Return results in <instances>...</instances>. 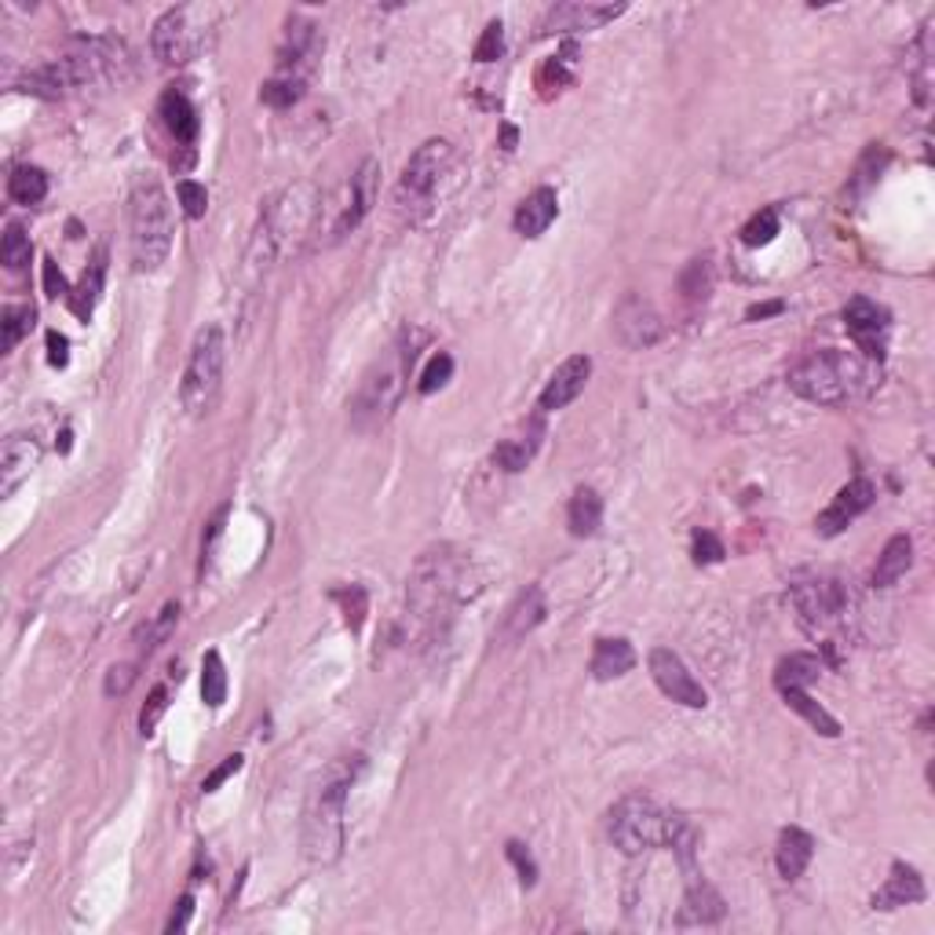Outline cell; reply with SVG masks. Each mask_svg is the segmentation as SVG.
I'll return each mask as SVG.
<instances>
[{"mask_svg": "<svg viewBox=\"0 0 935 935\" xmlns=\"http://www.w3.org/2000/svg\"><path fill=\"white\" fill-rule=\"evenodd\" d=\"M135 676H140V672H135L132 661H124V666H110L107 680H102V691H107V698H121V694H129Z\"/></svg>", "mask_w": 935, "mask_h": 935, "instance_id": "cell-48", "label": "cell"}, {"mask_svg": "<svg viewBox=\"0 0 935 935\" xmlns=\"http://www.w3.org/2000/svg\"><path fill=\"white\" fill-rule=\"evenodd\" d=\"M710 289H713V264H710V256L691 260L688 271H683V278H680V293L688 296V300H705Z\"/></svg>", "mask_w": 935, "mask_h": 935, "instance_id": "cell-40", "label": "cell"}, {"mask_svg": "<svg viewBox=\"0 0 935 935\" xmlns=\"http://www.w3.org/2000/svg\"><path fill=\"white\" fill-rule=\"evenodd\" d=\"M44 293H48V300H66V304H70V296H74V289L66 285L55 260H44Z\"/></svg>", "mask_w": 935, "mask_h": 935, "instance_id": "cell-50", "label": "cell"}, {"mask_svg": "<svg viewBox=\"0 0 935 935\" xmlns=\"http://www.w3.org/2000/svg\"><path fill=\"white\" fill-rule=\"evenodd\" d=\"M877 376H881L877 362L851 355V351L823 348L796 362L790 376H785V384H790V392L801 395L804 403L844 406V403H851V398L870 395L873 387L881 384Z\"/></svg>", "mask_w": 935, "mask_h": 935, "instance_id": "cell-4", "label": "cell"}, {"mask_svg": "<svg viewBox=\"0 0 935 935\" xmlns=\"http://www.w3.org/2000/svg\"><path fill=\"white\" fill-rule=\"evenodd\" d=\"M782 231V220H779V209H760L757 216H752V220L743 227V242L749 245V249H760V245H768V242H774V234Z\"/></svg>", "mask_w": 935, "mask_h": 935, "instance_id": "cell-39", "label": "cell"}, {"mask_svg": "<svg viewBox=\"0 0 935 935\" xmlns=\"http://www.w3.org/2000/svg\"><path fill=\"white\" fill-rule=\"evenodd\" d=\"M672 823H676V815L666 812V807H661L654 796L629 793V796H622V801L610 807L607 834H610L614 848H618V851L644 855V851L666 848L669 834H672Z\"/></svg>", "mask_w": 935, "mask_h": 935, "instance_id": "cell-8", "label": "cell"}, {"mask_svg": "<svg viewBox=\"0 0 935 935\" xmlns=\"http://www.w3.org/2000/svg\"><path fill=\"white\" fill-rule=\"evenodd\" d=\"M30 329H33V307L8 304L4 315H0V348L15 351L22 344V337H30Z\"/></svg>", "mask_w": 935, "mask_h": 935, "instance_id": "cell-36", "label": "cell"}, {"mask_svg": "<svg viewBox=\"0 0 935 935\" xmlns=\"http://www.w3.org/2000/svg\"><path fill=\"white\" fill-rule=\"evenodd\" d=\"M823 676V661L815 654H790L779 661L774 669V688L785 691V688H812V683Z\"/></svg>", "mask_w": 935, "mask_h": 935, "instance_id": "cell-32", "label": "cell"}, {"mask_svg": "<svg viewBox=\"0 0 935 935\" xmlns=\"http://www.w3.org/2000/svg\"><path fill=\"white\" fill-rule=\"evenodd\" d=\"M318 55H322V37H318L315 22L293 19L289 33H285V44L278 52V77H289V81H307V74L315 70Z\"/></svg>", "mask_w": 935, "mask_h": 935, "instance_id": "cell-15", "label": "cell"}, {"mask_svg": "<svg viewBox=\"0 0 935 935\" xmlns=\"http://www.w3.org/2000/svg\"><path fill=\"white\" fill-rule=\"evenodd\" d=\"M8 194H11V201H19V205H41L48 198V173L37 165H19L15 173L8 176Z\"/></svg>", "mask_w": 935, "mask_h": 935, "instance_id": "cell-33", "label": "cell"}, {"mask_svg": "<svg viewBox=\"0 0 935 935\" xmlns=\"http://www.w3.org/2000/svg\"><path fill=\"white\" fill-rule=\"evenodd\" d=\"M376 187H381V162L366 157V162L348 176V184L337 190V198L322 205V216H318V242L337 245V242H344L348 234H355L376 205Z\"/></svg>", "mask_w": 935, "mask_h": 935, "instance_id": "cell-9", "label": "cell"}, {"mask_svg": "<svg viewBox=\"0 0 935 935\" xmlns=\"http://www.w3.org/2000/svg\"><path fill=\"white\" fill-rule=\"evenodd\" d=\"M33 256V245H30V234L22 223H8L4 227V242H0V260H4L8 271H22L30 264Z\"/></svg>", "mask_w": 935, "mask_h": 935, "instance_id": "cell-37", "label": "cell"}, {"mask_svg": "<svg viewBox=\"0 0 935 935\" xmlns=\"http://www.w3.org/2000/svg\"><path fill=\"white\" fill-rule=\"evenodd\" d=\"M362 771V757H340L322 771L304 815V851L311 862H337L348 837V796Z\"/></svg>", "mask_w": 935, "mask_h": 935, "instance_id": "cell-2", "label": "cell"}, {"mask_svg": "<svg viewBox=\"0 0 935 935\" xmlns=\"http://www.w3.org/2000/svg\"><path fill=\"white\" fill-rule=\"evenodd\" d=\"M782 300H771V304H757V307H749L746 311V318L749 322H757V318H771V315H782Z\"/></svg>", "mask_w": 935, "mask_h": 935, "instance_id": "cell-54", "label": "cell"}, {"mask_svg": "<svg viewBox=\"0 0 935 935\" xmlns=\"http://www.w3.org/2000/svg\"><path fill=\"white\" fill-rule=\"evenodd\" d=\"M450 168H453V143L447 140L420 143L414 157L406 162L403 176H398V187H395L398 209L409 216H425L431 209V201H436L439 187L447 184Z\"/></svg>", "mask_w": 935, "mask_h": 935, "instance_id": "cell-10", "label": "cell"}, {"mask_svg": "<svg viewBox=\"0 0 935 935\" xmlns=\"http://www.w3.org/2000/svg\"><path fill=\"white\" fill-rule=\"evenodd\" d=\"M300 96H304V85L289 81V77H275V81H267L264 88H260V99L275 110H289L293 102H300Z\"/></svg>", "mask_w": 935, "mask_h": 935, "instance_id": "cell-43", "label": "cell"}, {"mask_svg": "<svg viewBox=\"0 0 935 935\" xmlns=\"http://www.w3.org/2000/svg\"><path fill=\"white\" fill-rule=\"evenodd\" d=\"M815 855V837L804 834L801 826H790L779 834V848H774V862H779V873L785 877V881H796L807 862H812Z\"/></svg>", "mask_w": 935, "mask_h": 935, "instance_id": "cell-26", "label": "cell"}, {"mask_svg": "<svg viewBox=\"0 0 935 935\" xmlns=\"http://www.w3.org/2000/svg\"><path fill=\"white\" fill-rule=\"evenodd\" d=\"M534 450H538V439H505L497 442L494 464L505 468V472H522L534 461Z\"/></svg>", "mask_w": 935, "mask_h": 935, "instance_id": "cell-38", "label": "cell"}, {"mask_svg": "<svg viewBox=\"0 0 935 935\" xmlns=\"http://www.w3.org/2000/svg\"><path fill=\"white\" fill-rule=\"evenodd\" d=\"M190 914H194V895H184V899H179V906L173 910V917H168L165 932H168V935L184 932V928L190 925Z\"/></svg>", "mask_w": 935, "mask_h": 935, "instance_id": "cell-53", "label": "cell"}, {"mask_svg": "<svg viewBox=\"0 0 935 935\" xmlns=\"http://www.w3.org/2000/svg\"><path fill=\"white\" fill-rule=\"evenodd\" d=\"M921 899H925V881H921V873L906 862H892V877L884 881L881 892H873L870 906L873 910H899V906L921 903Z\"/></svg>", "mask_w": 935, "mask_h": 935, "instance_id": "cell-24", "label": "cell"}, {"mask_svg": "<svg viewBox=\"0 0 935 935\" xmlns=\"http://www.w3.org/2000/svg\"><path fill=\"white\" fill-rule=\"evenodd\" d=\"M873 501H877V486L870 479H851L848 486L837 490V497L829 501V508L823 516L815 519V530L823 534V538H837V534L848 530V522L859 519Z\"/></svg>", "mask_w": 935, "mask_h": 935, "instance_id": "cell-18", "label": "cell"}, {"mask_svg": "<svg viewBox=\"0 0 935 935\" xmlns=\"http://www.w3.org/2000/svg\"><path fill=\"white\" fill-rule=\"evenodd\" d=\"M157 113H162L165 129L173 132V140H176V143L190 146L194 140H198V132H201V118H198V110H194V102H190L184 92H176V88H168V92L162 96V102H157Z\"/></svg>", "mask_w": 935, "mask_h": 935, "instance_id": "cell-25", "label": "cell"}, {"mask_svg": "<svg viewBox=\"0 0 935 935\" xmlns=\"http://www.w3.org/2000/svg\"><path fill=\"white\" fill-rule=\"evenodd\" d=\"M793 603H796V610H801L804 629L818 632L840 622V614L848 610V592H844V585L834 578H815V581L793 585Z\"/></svg>", "mask_w": 935, "mask_h": 935, "instance_id": "cell-12", "label": "cell"}, {"mask_svg": "<svg viewBox=\"0 0 935 935\" xmlns=\"http://www.w3.org/2000/svg\"><path fill=\"white\" fill-rule=\"evenodd\" d=\"M508 859L516 862V870H519V881L527 884V888H534L538 884V862H534V855L527 851V844L522 840H508Z\"/></svg>", "mask_w": 935, "mask_h": 935, "instance_id": "cell-49", "label": "cell"}, {"mask_svg": "<svg viewBox=\"0 0 935 935\" xmlns=\"http://www.w3.org/2000/svg\"><path fill=\"white\" fill-rule=\"evenodd\" d=\"M691 556H694V563H698V566H710V563H721L727 556V549H724V541L716 538L713 530H694Z\"/></svg>", "mask_w": 935, "mask_h": 935, "instance_id": "cell-45", "label": "cell"}, {"mask_svg": "<svg viewBox=\"0 0 935 935\" xmlns=\"http://www.w3.org/2000/svg\"><path fill=\"white\" fill-rule=\"evenodd\" d=\"M48 362L55 370H63L66 362H70V340H66L63 333H55V329L48 333Z\"/></svg>", "mask_w": 935, "mask_h": 935, "instance_id": "cell-52", "label": "cell"}, {"mask_svg": "<svg viewBox=\"0 0 935 935\" xmlns=\"http://www.w3.org/2000/svg\"><path fill=\"white\" fill-rule=\"evenodd\" d=\"M618 15H625V4H581V0H566V4H556V8L544 11L538 30H541V37H552V33L600 30Z\"/></svg>", "mask_w": 935, "mask_h": 935, "instance_id": "cell-16", "label": "cell"}, {"mask_svg": "<svg viewBox=\"0 0 935 935\" xmlns=\"http://www.w3.org/2000/svg\"><path fill=\"white\" fill-rule=\"evenodd\" d=\"M516 140H519V132L512 129V124H505V129H501V146H505V151H516Z\"/></svg>", "mask_w": 935, "mask_h": 935, "instance_id": "cell-55", "label": "cell"}, {"mask_svg": "<svg viewBox=\"0 0 935 935\" xmlns=\"http://www.w3.org/2000/svg\"><path fill=\"white\" fill-rule=\"evenodd\" d=\"M727 914L724 906V895L705 881V877L691 873V884H688V895H683V906H680V925H716Z\"/></svg>", "mask_w": 935, "mask_h": 935, "instance_id": "cell-23", "label": "cell"}, {"mask_svg": "<svg viewBox=\"0 0 935 935\" xmlns=\"http://www.w3.org/2000/svg\"><path fill=\"white\" fill-rule=\"evenodd\" d=\"M176 194H179V205H184V212L190 216V220H201L205 209H209V190H205L201 184H194V179H179Z\"/></svg>", "mask_w": 935, "mask_h": 935, "instance_id": "cell-46", "label": "cell"}, {"mask_svg": "<svg viewBox=\"0 0 935 935\" xmlns=\"http://www.w3.org/2000/svg\"><path fill=\"white\" fill-rule=\"evenodd\" d=\"M102 278H107V245L96 249V256H92V264H88L81 285H77L74 296H70V311L81 318V322H88L96 311L99 293H102Z\"/></svg>", "mask_w": 935, "mask_h": 935, "instance_id": "cell-30", "label": "cell"}, {"mask_svg": "<svg viewBox=\"0 0 935 935\" xmlns=\"http://www.w3.org/2000/svg\"><path fill=\"white\" fill-rule=\"evenodd\" d=\"M614 333H618L625 348L644 351V348L658 344L666 326H661V315L654 311L651 300H644L640 293H629L618 307H614Z\"/></svg>", "mask_w": 935, "mask_h": 935, "instance_id": "cell-14", "label": "cell"}, {"mask_svg": "<svg viewBox=\"0 0 935 935\" xmlns=\"http://www.w3.org/2000/svg\"><path fill=\"white\" fill-rule=\"evenodd\" d=\"M165 710H168V688H154L151 698H146V705H143V713H140V732H143L146 738H151L154 727L162 724Z\"/></svg>", "mask_w": 935, "mask_h": 935, "instance_id": "cell-47", "label": "cell"}, {"mask_svg": "<svg viewBox=\"0 0 935 935\" xmlns=\"http://www.w3.org/2000/svg\"><path fill=\"white\" fill-rule=\"evenodd\" d=\"M603 522V497L592 486H578L566 508V527L574 538H592Z\"/></svg>", "mask_w": 935, "mask_h": 935, "instance_id": "cell-28", "label": "cell"}, {"mask_svg": "<svg viewBox=\"0 0 935 935\" xmlns=\"http://www.w3.org/2000/svg\"><path fill=\"white\" fill-rule=\"evenodd\" d=\"M318 216H322V194L315 190V184H293L278 190L253 231L249 264H278L282 256L296 253V245L318 231Z\"/></svg>", "mask_w": 935, "mask_h": 935, "instance_id": "cell-5", "label": "cell"}, {"mask_svg": "<svg viewBox=\"0 0 935 935\" xmlns=\"http://www.w3.org/2000/svg\"><path fill=\"white\" fill-rule=\"evenodd\" d=\"M501 52H505V22L494 19V22H486L483 37H479V44H475V59L494 63V59H501Z\"/></svg>", "mask_w": 935, "mask_h": 935, "instance_id": "cell-44", "label": "cell"}, {"mask_svg": "<svg viewBox=\"0 0 935 935\" xmlns=\"http://www.w3.org/2000/svg\"><path fill=\"white\" fill-rule=\"evenodd\" d=\"M544 614H549V600H544V588L530 585L527 592H519V600L508 607L505 625H501V640H505V644H516V640H522V636H530V632L544 622Z\"/></svg>", "mask_w": 935, "mask_h": 935, "instance_id": "cell-22", "label": "cell"}, {"mask_svg": "<svg viewBox=\"0 0 935 935\" xmlns=\"http://www.w3.org/2000/svg\"><path fill=\"white\" fill-rule=\"evenodd\" d=\"M201 8H168L162 19L154 22L151 33V48L154 59L165 66H187L190 59H198L201 44H205V30L198 26Z\"/></svg>", "mask_w": 935, "mask_h": 935, "instance_id": "cell-11", "label": "cell"}, {"mask_svg": "<svg viewBox=\"0 0 935 935\" xmlns=\"http://www.w3.org/2000/svg\"><path fill=\"white\" fill-rule=\"evenodd\" d=\"M592 376V359L588 355H570L560 370H556L549 376V384H544V392L538 398V406L544 409V414H556V409H566L574 398L585 392Z\"/></svg>", "mask_w": 935, "mask_h": 935, "instance_id": "cell-19", "label": "cell"}, {"mask_svg": "<svg viewBox=\"0 0 935 935\" xmlns=\"http://www.w3.org/2000/svg\"><path fill=\"white\" fill-rule=\"evenodd\" d=\"M779 694H782L785 705H790L796 716H804V721L815 727L818 735H826V738H837V735H840V721L826 710V705H818L812 694H807V688H785V691H779Z\"/></svg>", "mask_w": 935, "mask_h": 935, "instance_id": "cell-31", "label": "cell"}, {"mask_svg": "<svg viewBox=\"0 0 935 935\" xmlns=\"http://www.w3.org/2000/svg\"><path fill=\"white\" fill-rule=\"evenodd\" d=\"M453 376V359L447 355V351H439V355H431V362L425 366V373H420L417 381V392L420 395H436L439 387H447Z\"/></svg>", "mask_w": 935, "mask_h": 935, "instance_id": "cell-42", "label": "cell"}, {"mask_svg": "<svg viewBox=\"0 0 935 935\" xmlns=\"http://www.w3.org/2000/svg\"><path fill=\"white\" fill-rule=\"evenodd\" d=\"M420 344H425L420 329H403V337L362 373L359 392L351 398V425L359 431H373L392 420V414L406 395L409 373H414L420 359Z\"/></svg>", "mask_w": 935, "mask_h": 935, "instance_id": "cell-3", "label": "cell"}, {"mask_svg": "<svg viewBox=\"0 0 935 935\" xmlns=\"http://www.w3.org/2000/svg\"><path fill=\"white\" fill-rule=\"evenodd\" d=\"M333 600L340 603V607H344V622H348V629H351V632H359V629H362V622H366V610H370V596H366V588H362V585H344V588H337V592H333Z\"/></svg>", "mask_w": 935, "mask_h": 935, "instance_id": "cell-41", "label": "cell"}, {"mask_svg": "<svg viewBox=\"0 0 935 935\" xmlns=\"http://www.w3.org/2000/svg\"><path fill=\"white\" fill-rule=\"evenodd\" d=\"M201 698L209 710H220L227 702V669H223L220 651H209L201 661Z\"/></svg>", "mask_w": 935, "mask_h": 935, "instance_id": "cell-35", "label": "cell"}, {"mask_svg": "<svg viewBox=\"0 0 935 935\" xmlns=\"http://www.w3.org/2000/svg\"><path fill=\"white\" fill-rule=\"evenodd\" d=\"M223 370H227V337L220 326L198 329L179 381V403L190 417H205L216 406L223 392Z\"/></svg>", "mask_w": 935, "mask_h": 935, "instance_id": "cell-7", "label": "cell"}, {"mask_svg": "<svg viewBox=\"0 0 935 935\" xmlns=\"http://www.w3.org/2000/svg\"><path fill=\"white\" fill-rule=\"evenodd\" d=\"M242 763H245V757H242V752H231V757H223V763H220V768H216V771L209 774V779L201 782V790H205V793H216V790H220V785H223L227 779H231V774H238V771H242Z\"/></svg>", "mask_w": 935, "mask_h": 935, "instance_id": "cell-51", "label": "cell"}, {"mask_svg": "<svg viewBox=\"0 0 935 935\" xmlns=\"http://www.w3.org/2000/svg\"><path fill=\"white\" fill-rule=\"evenodd\" d=\"M176 212L157 176H140L129 194V249L132 267L140 275H154L173 256Z\"/></svg>", "mask_w": 935, "mask_h": 935, "instance_id": "cell-6", "label": "cell"}, {"mask_svg": "<svg viewBox=\"0 0 935 935\" xmlns=\"http://www.w3.org/2000/svg\"><path fill=\"white\" fill-rule=\"evenodd\" d=\"M647 666H651V676L666 698H672L676 705H688V710H705V705H710V694H705L702 683L691 676V669L683 666V658L676 651L654 647Z\"/></svg>", "mask_w": 935, "mask_h": 935, "instance_id": "cell-13", "label": "cell"}, {"mask_svg": "<svg viewBox=\"0 0 935 935\" xmlns=\"http://www.w3.org/2000/svg\"><path fill=\"white\" fill-rule=\"evenodd\" d=\"M636 666V651L629 640H596V651H592V676L596 680H618Z\"/></svg>", "mask_w": 935, "mask_h": 935, "instance_id": "cell-29", "label": "cell"}, {"mask_svg": "<svg viewBox=\"0 0 935 935\" xmlns=\"http://www.w3.org/2000/svg\"><path fill=\"white\" fill-rule=\"evenodd\" d=\"M483 588V578L475 574L472 556L458 552L453 544L431 549L417 560L414 574H409L406 588V607L420 629H436L458 603L472 600Z\"/></svg>", "mask_w": 935, "mask_h": 935, "instance_id": "cell-1", "label": "cell"}, {"mask_svg": "<svg viewBox=\"0 0 935 935\" xmlns=\"http://www.w3.org/2000/svg\"><path fill=\"white\" fill-rule=\"evenodd\" d=\"M41 461V447L30 436H11L0 450V497H11Z\"/></svg>", "mask_w": 935, "mask_h": 935, "instance_id": "cell-20", "label": "cell"}, {"mask_svg": "<svg viewBox=\"0 0 935 935\" xmlns=\"http://www.w3.org/2000/svg\"><path fill=\"white\" fill-rule=\"evenodd\" d=\"M910 566H914V541H910L906 534H895V538L884 544V552L877 556L873 585L877 588H892L899 578H906Z\"/></svg>", "mask_w": 935, "mask_h": 935, "instance_id": "cell-27", "label": "cell"}, {"mask_svg": "<svg viewBox=\"0 0 935 935\" xmlns=\"http://www.w3.org/2000/svg\"><path fill=\"white\" fill-rule=\"evenodd\" d=\"M556 216H560V194H556V187H538L519 201L512 227L522 238H541L556 223Z\"/></svg>", "mask_w": 935, "mask_h": 935, "instance_id": "cell-21", "label": "cell"}, {"mask_svg": "<svg viewBox=\"0 0 935 935\" xmlns=\"http://www.w3.org/2000/svg\"><path fill=\"white\" fill-rule=\"evenodd\" d=\"M844 326H848V333L859 340L862 348V359L870 362H881V337L888 329V311L877 300H870V296H851L848 304H844Z\"/></svg>", "mask_w": 935, "mask_h": 935, "instance_id": "cell-17", "label": "cell"}, {"mask_svg": "<svg viewBox=\"0 0 935 935\" xmlns=\"http://www.w3.org/2000/svg\"><path fill=\"white\" fill-rule=\"evenodd\" d=\"M176 625H179V603L173 600V603H165L162 614H157V618H154L151 625H143L140 636H135V644H140V651H143V654H154L157 647L168 644V636L176 632Z\"/></svg>", "mask_w": 935, "mask_h": 935, "instance_id": "cell-34", "label": "cell"}]
</instances>
